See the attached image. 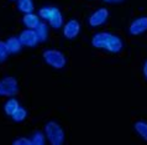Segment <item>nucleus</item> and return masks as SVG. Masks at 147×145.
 I'll use <instances>...</instances> for the list:
<instances>
[{"instance_id":"nucleus-4","label":"nucleus","mask_w":147,"mask_h":145,"mask_svg":"<svg viewBox=\"0 0 147 145\" xmlns=\"http://www.w3.org/2000/svg\"><path fill=\"white\" fill-rule=\"evenodd\" d=\"M109 15H110L109 14V10L105 9V7H100V9L95 10L90 16H89V19H88L89 26L98 27V26H101V25H104L105 22L108 21Z\"/></svg>"},{"instance_id":"nucleus-15","label":"nucleus","mask_w":147,"mask_h":145,"mask_svg":"<svg viewBox=\"0 0 147 145\" xmlns=\"http://www.w3.org/2000/svg\"><path fill=\"white\" fill-rule=\"evenodd\" d=\"M35 30H36V34H37V36H38L40 42H45V41L48 39V34H50V31H48L47 24L40 22V25L35 29Z\"/></svg>"},{"instance_id":"nucleus-9","label":"nucleus","mask_w":147,"mask_h":145,"mask_svg":"<svg viewBox=\"0 0 147 145\" xmlns=\"http://www.w3.org/2000/svg\"><path fill=\"white\" fill-rule=\"evenodd\" d=\"M122 47H124V42H122V40L120 39L117 35H114L111 34L108 40V44H107V51L111 52V53H117L120 52Z\"/></svg>"},{"instance_id":"nucleus-6","label":"nucleus","mask_w":147,"mask_h":145,"mask_svg":"<svg viewBox=\"0 0 147 145\" xmlns=\"http://www.w3.org/2000/svg\"><path fill=\"white\" fill-rule=\"evenodd\" d=\"M80 34V24L77 20L72 19L64 24L63 26V36L67 40H74Z\"/></svg>"},{"instance_id":"nucleus-11","label":"nucleus","mask_w":147,"mask_h":145,"mask_svg":"<svg viewBox=\"0 0 147 145\" xmlns=\"http://www.w3.org/2000/svg\"><path fill=\"white\" fill-rule=\"evenodd\" d=\"M48 24H50V26L52 29H55V30H58L63 26V15L62 12L59 11L58 7H55V11L53 14H52L51 19L48 20Z\"/></svg>"},{"instance_id":"nucleus-14","label":"nucleus","mask_w":147,"mask_h":145,"mask_svg":"<svg viewBox=\"0 0 147 145\" xmlns=\"http://www.w3.org/2000/svg\"><path fill=\"white\" fill-rule=\"evenodd\" d=\"M134 129L140 135L141 139H144L145 142H147V122H145V120L136 122L134 124Z\"/></svg>"},{"instance_id":"nucleus-10","label":"nucleus","mask_w":147,"mask_h":145,"mask_svg":"<svg viewBox=\"0 0 147 145\" xmlns=\"http://www.w3.org/2000/svg\"><path fill=\"white\" fill-rule=\"evenodd\" d=\"M5 44H6V48H7V52L9 53H18L21 51V48H22L21 41L16 36L9 37V39L5 41Z\"/></svg>"},{"instance_id":"nucleus-23","label":"nucleus","mask_w":147,"mask_h":145,"mask_svg":"<svg viewBox=\"0 0 147 145\" xmlns=\"http://www.w3.org/2000/svg\"><path fill=\"white\" fill-rule=\"evenodd\" d=\"M142 71H144V76H145V78L147 80V61L144 63V68H142Z\"/></svg>"},{"instance_id":"nucleus-5","label":"nucleus","mask_w":147,"mask_h":145,"mask_svg":"<svg viewBox=\"0 0 147 145\" xmlns=\"http://www.w3.org/2000/svg\"><path fill=\"white\" fill-rule=\"evenodd\" d=\"M19 39L21 41L22 46L27 47H35L40 42L36 30H34V29H26V30L21 31V34L19 35Z\"/></svg>"},{"instance_id":"nucleus-7","label":"nucleus","mask_w":147,"mask_h":145,"mask_svg":"<svg viewBox=\"0 0 147 145\" xmlns=\"http://www.w3.org/2000/svg\"><path fill=\"white\" fill-rule=\"evenodd\" d=\"M147 31V16H140L135 19L129 26V34L132 36L142 35Z\"/></svg>"},{"instance_id":"nucleus-21","label":"nucleus","mask_w":147,"mask_h":145,"mask_svg":"<svg viewBox=\"0 0 147 145\" xmlns=\"http://www.w3.org/2000/svg\"><path fill=\"white\" fill-rule=\"evenodd\" d=\"M13 144L14 145H32L31 144V139L26 138V136H21V138L14 140Z\"/></svg>"},{"instance_id":"nucleus-12","label":"nucleus","mask_w":147,"mask_h":145,"mask_svg":"<svg viewBox=\"0 0 147 145\" xmlns=\"http://www.w3.org/2000/svg\"><path fill=\"white\" fill-rule=\"evenodd\" d=\"M40 16L34 14V12H28V14H25L22 18V24L25 25L27 29H35L40 25Z\"/></svg>"},{"instance_id":"nucleus-22","label":"nucleus","mask_w":147,"mask_h":145,"mask_svg":"<svg viewBox=\"0 0 147 145\" xmlns=\"http://www.w3.org/2000/svg\"><path fill=\"white\" fill-rule=\"evenodd\" d=\"M105 3H109V4H117V3H122L124 0H103Z\"/></svg>"},{"instance_id":"nucleus-1","label":"nucleus","mask_w":147,"mask_h":145,"mask_svg":"<svg viewBox=\"0 0 147 145\" xmlns=\"http://www.w3.org/2000/svg\"><path fill=\"white\" fill-rule=\"evenodd\" d=\"M45 134L51 145H62L64 143V131L62 127L55 120L45 124Z\"/></svg>"},{"instance_id":"nucleus-17","label":"nucleus","mask_w":147,"mask_h":145,"mask_svg":"<svg viewBox=\"0 0 147 145\" xmlns=\"http://www.w3.org/2000/svg\"><path fill=\"white\" fill-rule=\"evenodd\" d=\"M46 134L42 131H35L34 135L31 136V144L32 145H43L46 143Z\"/></svg>"},{"instance_id":"nucleus-20","label":"nucleus","mask_w":147,"mask_h":145,"mask_svg":"<svg viewBox=\"0 0 147 145\" xmlns=\"http://www.w3.org/2000/svg\"><path fill=\"white\" fill-rule=\"evenodd\" d=\"M7 55H9V52H7L5 41H1V40H0V62L6 61Z\"/></svg>"},{"instance_id":"nucleus-13","label":"nucleus","mask_w":147,"mask_h":145,"mask_svg":"<svg viewBox=\"0 0 147 145\" xmlns=\"http://www.w3.org/2000/svg\"><path fill=\"white\" fill-rule=\"evenodd\" d=\"M19 108H20V104H19L18 99H15V98L7 99L5 102V104H4V112H5V114L9 115V117H11Z\"/></svg>"},{"instance_id":"nucleus-18","label":"nucleus","mask_w":147,"mask_h":145,"mask_svg":"<svg viewBox=\"0 0 147 145\" xmlns=\"http://www.w3.org/2000/svg\"><path fill=\"white\" fill-rule=\"evenodd\" d=\"M53 11H55V6H43L38 10V16L41 19L48 21V20L51 19L52 14H53Z\"/></svg>"},{"instance_id":"nucleus-3","label":"nucleus","mask_w":147,"mask_h":145,"mask_svg":"<svg viewBox=\"0 0 147 145\" xmlns=\"http://www.w3.org/2000/svg\"><path fill=\"white\" fill-rule=\"evenodd\" d=\"M19 93V82L14 77H4L0 80V96L14 97Z\"/></svg>"},{"instance_id":"nucleus-2","label":"nucleus","mask_w":147,"mask_h":145,"mask_svg":"<svg viewBox=\"0 0 147 145\" xmlns=\"http://www.w3.org/2000/svg\"><path fill=\"white\" fill-rule=\"evenodd\" d=\"M42 57H43V61L55 69H62L67 63L66 56L61 51H58V50H52V48L45 50L42 53Z\"/></svg>"},{"instance_id":"nucleus-8","label":"nucleus","mask_w":147,"mask_h":145,"mask_svg":"<svg viewBox=\"0 0 147 145\" xmlns=\"http://www.w3.org/2000/svg\"><path fill=\"white\" fill-rule=\"evenodd\" d=\"M110 32L107 31H101V32H98L92 37V45L93 47L95 48H99V50H105L107 48V44H108V40L110 37Z\"/></svg>"},{"instance_id":"nucleus-16","label":"nucleus","mask_w":147,"mask_h":145,"mask_svg":"<svg viewBox=\"0 0 147 145\" xmlns=\"http://www.w3.org/2000/svg\"><path fill=\"white\" fill-rule=\"evenodd\" d=\"M18 9L19 11L24 12V14H28V12L34 11V1L32 0H18Z\"/></svg>"},{"instance_id":"nucleus-19","label":"nucleus","mask_w":147,"mask_h":145,"mask_svg":"<svg viewBox=\"0 0 147 145\" xmlns=\"http://www.w3.org/2000/svg\"><path fill=\"white\" fill-rule=\"evenodd\" d=\"M27 117V110L25 108H22V107H20V108L15 112V113L11 115V118H13V120L16 122V123H21L26 119Z\"/></svg>"}]
</instances>
